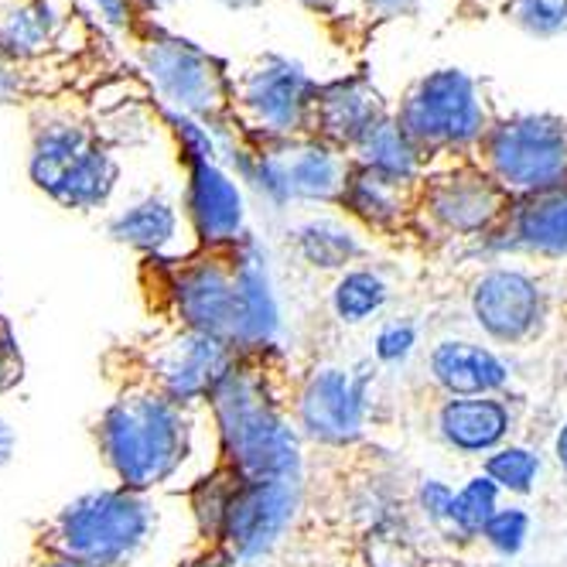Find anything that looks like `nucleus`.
<instances>
[{
  "mask_svg": "<svg viewBox=\"0 0 567 567\" xmlns=\"http://www.w3.org/2000/svg\"><path fill=\"white\" fill-rule=\"evenodd\" d=\"M141 288L161 326L216 336L239 352L277 349L280 308L267 257L250 233L182 257H144Z\"/></svg>",
  "mask_w": 567,
  "mask_h": 567,
  "instance_id": "f257e3e1",
  "label": "nucleus"
},
{
  "mask_svg": "<svg viewBox=\"0 0 567 567\" xmlns=\"http://www.w3.org/2000/svg\"><path fill=\"white\" fill-rule=\"evenodd\" d=\"M295 383L280 346L239 355L209 396L219 427V465L239 478H305Z\"/></svg>",
  "mask_w": 567,
  "mask_h": 567,
  "instance_id": "f03ea898",
  "label": "nucleus"
},
{
  "mask_svg": "<svg viewBox=\"0 0 567 567\" xmlns=\"http://www.w3.org/2000/svg\"><path fill=\"white\" fill-rule=\"evenodd\" d=\"M103 370L116 383L93 427L103 462L127 489H165L192 462L198 417L209 414V403H185L110 355Z\"/></svg>",
  "mask_w": 567,
  "mask_h": 567,
  "instance_id": "7ed1b4c3",
  "label": "nucleus"
},
{
  "mask_svg": "<svg viewBox=\"0 0 567 567\" xmlns=\"http://www.w3.org/2000/svg\"><path fill=\"white\" fill-rule=\"evenodd\" d=\"M161 513L154 493L127 485L79 496L31 534V547H42L93 567H131L157 537Z\"/></svg>",
  "mask_w": 567,
  "mask_h": 567,
  "instance_id": "20e7f679",
  "label": "nucleus"
},
{
  "mask_svg": "<svg viewBox=\"0 0 567 567\" xmlns=\"http://www.w3.org/2000/svg\"><path fill=\"white\" fill-rule=\"evenodd\" d=\"M31 178L65 209L90 213L113 195L120 165L90 120L69 110H31Z\"/></svg>",
  "mask_w": 567,
  "mask_h": 567,
  "instance_id": "39448f33",
  "label": "nucleus"
},
{
  "mask_svg": "<svg viewBox=\"0 0 567 567\" xmlns=\"http://www.w3.org/2000/svg\"><path fill=\"white\" fill-rule=\"evenodd\" d=\"M393 120L427 165L437 157H475L478 144L496 124L478 79L462 69H434L421 75L403 93Z\"/></svg>",
  "mask_w": 567,
  "mask_h": 567,
  "instance_id": "423d86ee",
  "label": "nucleus"
},
{
  "mask_svg": "<svg viewBox=\"0 0 567 567\" xmlns=\"http://www.w3.org/2000/svg\"><path fill=\"white\" fill-rule=\"evenodd\" d=\"M513 202L516 198L475 157H458L449 168L421 178L414 233L437 247L482 243L506 219Z\"/></svg>",
  "mask_w": 567,
  "mask_h": 567,
  "instance_id": "0eeeda50",
  "label": "nucleus"
},
{
  "mask_svg": "<svg viewBox=\"0 0 567 567\" xmlns=\"http://www.w3.org/2000/svg\"><path fill=\"white\" fill-rule=\"evenodd\" d=\"M106 355L137 370L141 377L185 403H209V396L243 352L206 332L185 326H161L127 346H113Z\"/></svg>",
  "mask_w": 567,
  "mask_h": 567,
  "instance_id": "6e6552de",
  "label": "nucleus"
},
{
  "mask_svg": "<svg viewBox=\"0 0 567 567\" xmlns=\"http://www.w3.org/2000/svg\"><path fill=\"white\" fill-rule=\"evenodd\" d=\"M472 326L493 349H530L554 321V295L544 274L519 264H489L465 288Z\"/></svg>",
  "mask_w": 567,
  "mask_h": 567,
  "instance_id": "1a4fd4ad",
  "label": "nucleus"
},
{
  "mask_svg": "<svg viewBox=\"0 0 567 567\" xmlns=\"http://www.w3.org/2000/svg\"><path fill=\"white\" fill-rule=\"evenodd\" d=\"M380 380V367L370 359L339 367L321 362L295 383V421L305 441L321 449H355L367 437V427L377 411L373 386Z\"/></svg>",
  "mask_w": 567,
  "mask_h": 567,
  "instance_id": "9d476101",
  "label": "nucleus"
},
{
  "mask_svg": "<svg viewBox=\"0 0 567 567\" xmlns=\"http://www.w3.org/2000/svg\"><path fill=\"white\" fill-rule=\"evenodd\" d=\"M475 161L513 198L567 188V120L550 113H513L493 124Z\"/></svg>",
  "mask_w": 567,
  "mask_h": 567,
  "instance_id": "9b49d317",
  "label": "nucleus"
},
{
  "mask_svg": "<svg viewBox=\"0 0 567 567\" xmlns=\"http://www.w3.org/2000/svg\"><path fill=\"white\" fill-rule=\"evenodd\" d=\"M305 509V478H239L226 496L209 547H223L236 564L260 567L295 534Z\"/></svg>",
  "mask_w": 567,
  "mask_h": 567,
  "instance_id": "f8f14e48",
  "label": "nucleus"
},
{
  "mask_svg": "<svg viewBox=\"0 0 567 567\" xmlns=\"http://www.w3.org/2000/svg\"><path fill=\"white\" fill-rule=\"evenodd\" d=\"M318 83L301 62L288 55H264L233 83V120L250 141L311 137V113Z\"/></svg>",
  "mask_w": 567,
  "mask_h": 567,
  "instance_id": "ddd939ff",
  "label": "nucleus"
},
{
  "mask_svg": "<svg viewBox=\"0 0 567 567\" xmlns=\"http://www.w3.org/2000/svg\"><path fill=\"white\" fill-rule=\"evenodd\" d=\"M144 72L161 100L209 131L233 124V83L223 65L198 45L172 34H154L141 49Z\"/></svg>",
  "mask_w": 567,
  "mask_h": 567,
  "instance_id": "4468645a",
  "label": "nucleus"
},
{
  "mask_svg": "<svg viewBox=\"0 0 567 567\" xmlns=\"http://www.w3.org/2000/svg\"><path fill=\"white\" fill-rule=\"evenodd\" d=\"M431 434L449 452L468 458H489L513 444L523 421V396H434L431 393Z\"/></svg>",
  "mask_w": 567,
  "mask_h": 567,
  "instance_id": "2eb2a0df",
  "label": "nucleus"
},
{
  "mask_svg": "<svg viewBox=\"0 0 567 567\" xmlns=\"http://www.w3.org/2000/svg\"><path fill=\"white\" fill-rule=\"evenodd\" d=\"M493 257L567 264V188L516 198L506 219L478 243Z\"/></svg>",
  "mask_w": 567,
  "mask_h": 567,
  "instance_id": "dca6fc26",
  "label": "nucleus"
},
{
  "mask_svg": "<svg viewBox=\"0 0 567 567\" xmlns=\"http://www.w3.org/2000/svg\"><path fill=\"white\" fill-rule=\"evenodd\" d=\"M424 383L434 396H496L513 393L516 373L493 346L444 336L424 352Z\"/></svg>",
  "mask_w": 567,
  "mask_h": 567,
  "instance_id": "f3484780",
  "label": "nucleus"
},
{
  "mask_svg": "<svg viewBox=\"0 0 567 567\" xmlns=\"http://www.w3.org/2000/svg\"><path fill=\"white\" fill-rule=\"evenodd\" d=\"M185 213L192 219L198 247H223L247 236V209H243V192L219 161L209 157H185Z\"/></svg>",
  "mask_w": 567,
  "mask_h": 567,
  "instance_id": "a211bd4d",
  "label": "nucleus"
},
{
  "mask_svg": "<svg viewBox=\"0 0 567 567\" xmlns=\"http://www.w3.org/2000/svg\"><path fill=\"white\" fill-rule=\"evenodd\" d=\"M390 116L383 93L362 75L336 79V83L318 86L315 113H311V137L326 141L346 154L367 137L377 124Z\"/></svg>",
  "mask_w": 567,
  "mask_h": 567,
  "instance_id": "6ab92c4d",
  "label": "nucleus"
},
{
  "mask_svg": "<svg viewBox=\"0 0 567 567\" xmlns=\"http://www.w3.org/2000/svg\"><path fill=\"white\" fill-rule=\"evenodd\" d=\"M417 188L421 182H403L373 168L352 165L339 209L377 236H408L414 233Z\"/></svg>",
  "mask_w": 567,
  "mask_h": 567,
  "instance_id": "aec40b11",
  "label": "nucleus"
},
{
  "mask_svg": "<svg viewBox=\"0 0 567 567\" xmlns=\"http://www.w3.org/2000/svg\"><path fill=\"white\" fill-rule=\"evenodd\" d=\"M270 147L277 165L288 182V192L295 202H321L336 206L346 188V178L352 172V157L318 137H295V141H260Z\"/></svg>",
  "mask_w": 567,
  "mask_h": 567,
  "instance_id": "412c9836",
  "label": "nucleus"
},
{
  "mask_svg": "<svg viewBox=\"0 0 567 567\" xmlns=\"http://www.w3.org/2000/svg\"><path fill=\"white\" fill-rule=\"evenodd\" d=\"M291 254L321 274H346L349 267H359L367 260V243H362L349 226L336 219H305L295 229H288Z\"/></svg>",
  "mask_w": 567,
  "mask_h": 567,
  "instance_id": "4be33fe9",
  "label": "nucleus"
},
{
  "mask_svg": "<svg viewBox=\"0 0 567 567\" xmlns=\"http://www.w3.org/2000/svg\"><path fill=\"white\" fill-rule=\"evenodd\" d=\"M390 298H393L390 277L373 264H359L336 277L332 291H329V308L339 326L355 329V326H367V321L380 318L386 311Z\"/></svg>",
  "mask_w": 567,
  "mask_h": 567,
  "instance_id": "5701e85b",
  "label": "nucleus"
},
{
  "mask_svg": "<svg viewBox=\"0 0 567 567\" xmlns=\"http://www.w3.org/2000/svg\"><path fill=\"white\" fill-rule=\"evenodd\" d=\"M355 560L359 567H431L421 534L408 513L367 526L355 537Z\"/></svg>",
  "mask_w": 567,
  "mask_h": 567,
  "instance_id": "b1692460",
  "label": "nucleus"
},
{
  "mask_svg": "<svg viewBox=\"0 0 567 567\" xmlns=\"http://www.w3.org/2000/svg\"><path fill=\"white\" fill-rule=\"evenodd\" d=\"M62 21L52 0H0V42L24 59H42Z\"/></svg>",
  "mask_w": 567,
  "mask_h": 567,
  "instance_id": "393cba45",
  "label": "nucleus"
},
{
  "mask_svg": "<svg viewBox=\"0 0 567 567\" xmlns=\"http://www.w3.org/2000/svg\"><path fill=\"white\" fill-rule=\"evenodd\" d=\"M175 233H178V209L165 195H147L110 223V236L116 243H127V247L141 250L144 257H168L165 250L172 247Z\"/></svg>",
  "mask_w": 567,
  "mask_h": 567,
  "instance_id": "a878e982",
  "label": "nucleus"
},
{
  "mask_svg": "<svg viewBox=\"0 0 567 567\" xmlns=\"http://www.w3.org/2000/svg\"><path fill=\"white\" fill-rule=\"evenodd\" d=\"M349 157H352V165L373 168V172H383V175H393V178H403V182H421L427 175L424 154L411 144L408 134L400 131L393 113L383 120V124H377L367 137H362L352 147Z\"/></svg>",
  "mask_w": 567,
  "mask_h": 567,
  "instance_id": "bb28decb",
  "label": "nucleus"
},
{
  "mask_svg": "<svg viewBox=\"0 0 567 567\" xmlns=\"http://www.w3.org/2000/svg\"><path fill=\"white\" fill-rule=\"evenodd\" d=\"M503 489L489 478V475H472L462 489L455 493V537L458 544H475L482 540L485 526H489V519L503 509Z\"/></svg>",
  "mask_w": 567,
  "mask_h": 567,
  "instance_id": "cd10ccee",
  "label": "nucleus"
},
{
  "mask_svg": "<svg viewBox=\"0 0 567 567\" xmlns=\"http://www.w3.org/2000/svg\"><path fill=\"white\" fill-rule=\"evenodd\" d=\"M52 93L42 72V59H24L0 42V106H31Z\"/></svg>",
  "mask_w": 567,
  "mask_h": 567,
  "instance_id": "c85d7f7f",
  "label": "nucleus"
},
{
  "mask_svg": "<svg viewBox=\"0 0 567 567\" xmlns=\"http://www.w3.org/2000/svg\"><path fill=\"white\" fill-rule=\"evenodd\" d=\"M482 475H489L509 496H530L540 478V455L526 444H506L489 458H482Z\"/></svg>",
  "mask_w": 567,
  "mask_h": 567,
  "instance_id": "c756f323",
  "label": "nucleus"
},
{
  "mask_svg": "<svg viewBox=\"0 0 567 567\" xmlns=\"http://www.w3.org/2000/svg\"><path fill=\"white\" fill-rule=\"evenodd\" d=\"M455 493L449 482L441 478H421L417 489H414V506H417V516L427 523V530H434V537L449 540V544H458L455 537Z\"/></svg>",
  "mask_w": 567,
  "mask_h": 567,
  "instance_id": "7c9ffc66",
  "label": "nucleus"
},
{
  "mask_svg": "<svg viewBox=\"0 0 567 567\" xmlns=\"http://www.w3.org/2000/svg\"><path fill=\"white\" fill-rule=\"evenodd\" d=\"M421 342V326L414 318H390L373 336V362L380 370H396L403 367Z\"/></svg>",
  "mask_w": 567,
  "mask_h": 567,
  "instance_id": "2f4dec72",
  "label": "nucleus"
},
{
  "mask_svg": "<svg viewBox=\"0 0 567 567\" xmlns=\"http://www.w3.org/2000/svg\"><path fill=\"white\" fill-rule=\"evenodd\" d=\"M506 14L530 38H557L567 31V0H509Z\"/></svg>",
  "mask_w": 567,
  "mask_h": 567,
  "instance_id": "473e14b6",
  "label": "nucleus"
},
{
  "mask_svg": "<svg viewBox=\"0 0 567 567\" xmlns=\"http://www.w3.org/2000/svg\"><path fill=\"white\" fill-rule=\"evenodd\" d=\"M526 537H530V513L523 506H503L489 519V526H485L482 544L493 547L499 557H516L523 550Z\"/></svg>",
  "mask_w": 567,
  "mask_h": 567,
  "instance_id": "72a5a7b5",
  "label": "nucleus"
},
{
  "mask_svg": "<svg viewBox=\"0 0 567 567\" xmlns=\"http://www.w3.org/2000/svg\"><path fill=\"white\" fill-rule=\"evenodd\" d=\"M24 380V355L14 339L11 321L0 315V396L11 393Z\"/></svg>",
  "mask_w": 567,
  "mask_h": 567,
  "instance_id": "f704fd0d",
  "label": "nucleus"
},
{
  "mask_svg": "<svg viewBox=\"0 0 567 567\" xmlns=\"http://www.w3.org/2000/svg\"><path fill=\"white\" fill-rule=\"evenodd\" d=\"M367 8H370V14L390 21V18H411V14H417L421 0H367Z\"/></svg>",
  "mask_w": 567,
  "mask_h": 567,
  "instance_id": "c9c22d12",
  "label": "nucleus"
},
{
  "mask_svg": "<svg viewBox=\"0 0 567 567\" xmlns=\"http://www.w3.org/2000/svg\"><path fill=\"white\" fill-rule=\"evenodd\" d=\"M182 567H243L236 564L223 547H209V544H198V550L182 564Z\"/></svg>",
  "mask_w": 567,
  "mask_h": 567,
  "instance_id": "e433bc0d",
  "label": "nucleus"
},
{
  "mask_svg": "<svg viewBox=\"0 0 567 567\" xmlns=\"http://www.w3.org/2000/svg\"><path fill=\"white\" fill-rule=\"evenodd\" d=\"M21 567H93V564H83V560H72V557L52 554V550H42V547H31Z\"/></svg>",
  "mask_w": 567,
  "mask_h": 567,
  "instance_id": "4c0bfd02",
  "label": "nucleus"
},
{
  "mask_svg": "<svg viewBox=\"0 0 567 567\" xmlns=\"http://www.w3.org/2000/svg\"><path fill=\"white\" fill-rule=\"evenodd\" d=\"M93 4L103 11V18L116 28H127L131 14H134V0H93Z\"/></svg>",
  "mask_w": 567,
  "mask_h": 567,
  "instance_id": "58836bf2",
  "label": "nucleus"
},
{
  "mask_svg": "<svg viewBox=\"0 0 567 567\" xmlns=\"http://www.w3.org/2000/svg\"><path fill=\"white\" fill-rule=\"evenodd\" d=\"M550 452H554V465L560 468V475L567 478V417L557 424L554 431V444H550Z\"/></svg>",
  "mask_w": 567,
  "mask_h": 567,
  "instance_id": "ea45409f",
  "label": "nucleus"
},
{
  "mask_svg": "<svg viewBox=\"0 0 567 567\" xmlns=\"http://www.w3.org/2000/svg\"><path fill=\"white\" fill-rule=\"evenodd\" d=\"M14 455V431L8 427V421H0V468H4Z\"/></svg>",
  "mask_w": 567,
  "mask_h": 567,
  "instance_id": "a19ab883",
  "label": "nucleus"
},
{
  "mask_svg": "<svg viewBox=\"0 0 567 567\" xmlns=\"http://www.w3.org/2000/svg\"><path fill=\"white\" fill-rule=\"evenodd\" d=\"M298 4L311 14H332L339 8V0H298Z\"/></svg>",
  "mask_w": 567,
  "mask_h": 567,
  "instance_id": "79ce46f5",
  "label": "nucleus"
},
{
  "mask_svg": "<svg viewBox=\"0 0 567 567\" xmlns=\"http://www.w3.org/2000/svg\"><path fill=\"white\" fill-rule=\"evenodd\" d=\"M219 4H223L226 11H254V8L264 4V0H219Z\"/></svg>",
  "mask_w": 567,
  "mask_h": 567,
  "instance_id": "37998d69",
  "label": "nucleus"
},
{
  "mask_svg": "<svg viewBox=\"0 0 567 567\" xmlns=\"http://www.w3.org/2000/svg\"><path fill=\"white\" fill-rule=\"evenodd\" d=\"M137 8H144V11H165V8H175L178 0H134Z\"/></svg>",
  "mask_w": 567,
  "mask_h": 567,
  "instance_id": "c03bdc74",
  "label": "nucleus"
}]
</instances>
